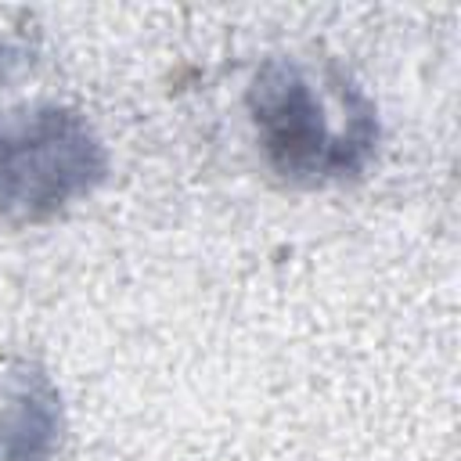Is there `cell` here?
<instances>
[{
	"label": "cell",
	"instance_id": "obj_2",
	"mask_svg": "<svg viewBox=\"0 0 461 461\" xmlns=\"http://www.w3.org/2000/svg\"><path fill=\"white\" fill-rule=\"evenodd\" d=\"M108 176V148L61 101L0 108V220L36 227L90 198Z\"/></svg>",
	"mask_w": 461,
	"mask_h": 461
},
{
	"label": "cell",
	"instance_id": "obj_1",
	"mask_svg": "<svg viewBox=\"0 0 461 461\" xmlns=\"http://www.w3.org/2000/svg\"><path fill=\"white\" fill-rule=\"evenodd\" d=\"M241 108L263 169L299 191L364 176L382 140L371 94L335 58H263L249 76Z\"/></svg>",
	"mask_w": 461,
	"mask_h": 461
},
{
	"label": "cell",
	"instance_id": "obj_3",
	"mask_svg": "<svg viewBox=\"0 0 461 461\" xmlns=\"http://www.w3.org/2000/svg\"><path fill=\"white\" fill-rule=\"evenodd\" d=\"M65 403L50 371L29 357H0V461H54Z\"/></svg>",
	"mask_w": 461,
	"mask_h": 461
}]
</instances>
